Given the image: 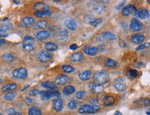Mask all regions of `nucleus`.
<instances>
[{
	"instance_id": "f257e3e1",
	"label": "nucleus",
	"mask_w": 150,
	"mask_h": 115,
	"mask_svg": "<svg viewBox=\"0 0 150 115\" xmlns=\"http://www.w3.org/2000/svg\"><path fill=\"white\" fill-rule=\"evenodd\" d=\"M35 39L31 36H26L22 42V47L26 52H31L35 48Z\"/></svg>"
},
{
	"instance_id": "f03ea898",
	"label": "nucleus",
	"mask_w": 150,
	"mask_h": 115,
	"mask_svg": "<svg viewBox=\"0 0 150 115\" xmlns=\"http://www.w3.org/2000/svg\"><path fill=\"white\" fill-rule=\"evenodd\" d=\"M93 79H94L95 81H96L98 84H105L109 81V77L106 72H97L94 74Z\"/></svg>"
},
{
	"instance_id": "7ed1b4c3",
	"label": "nucleus",
	"mask_w": 150,
	"mask_h": 115,
	"mask_svg": "<svg viewBox=\"0 0 150 115\" xmlns=\"http://www.w3.org/2000/svg\"><path fill=\"white\" fill-rule=\"evenodd\" d=\"M100 110V106L91 105H82L79 108V112L80 114H92L96 113Z\"/></svg>"
},
{
	"instance_id": "20e7f679",
	"label": "nucleus",
	"mask_w": 150,
	"mask_h": 115,
	"mask_svg": "<svg viewBox=\"0 0 150 115\" xmlns=\"http://www.w3.org/2000/svg\"><path fill=\"white\" fill-rule=\"evenodd\" d=\"M40 94L42 95V99L43 100H47L51 97H58L60 96V93L58 90H48V91L40 92Z\"/></svg>"
},
{
	"instance_id": "39448f33",
	"label": "nucleus",
	"mask_w": 150,
	"mask_h": 115,
	"mask_svg": "<svg viewBox=\"0 0 150 115\" xmlns=\"http://www.w3.org/2000/svg\"><path fill=\"white\" fill-rule=\"evenodd\" d=\"M12 75L16 79H24L28 77V72L25 68H19L14 70Z\"/></svg>"
},
{
	"instance_id": "423d86ee",
	"label": "nucleus",
	"mask_w": 150,
	"mask_h": 115,
	"mask_svg": "<svg viewBox=\"0 0 150 115\" xmlns=\"http://www.w3.org/2000/svg\"><path fill=\"white\" fill-rule=\"evenodd\" d=\"M143 28L142 24L138 19L136 18L132 19L131 24H130V29L134 32H139L141 31Z\"/></svg>"
},
{
	"instance_id": "0eeeda50",
	"label": "nucleus",
	"mask_w": 150,
	"mask_h": 115,
	"mask_svg": "<svg viewBox=\"0 0 150 115\" xmlns=\"http://www.w3.org/2000/svg\"><path fill=\"white\" fill-rule=\"evenodd\" d=\"M137 12V9L134 5L129 4L123 8L122 10V14L124 16H129L132 15H135Z\"/></svg>"
},
{
	"instance_id": "6e6552de",
	"label": "nucleus",
	"mask_w": 150,
	"mask_h": 115,
	"mask_svg": "<svg viewBox=\"0 0 150 115\" xmlns=\"http://www.w3.org/2000/svg\"><path fill=\"white\" fill-rule=\"evenodd\" d=\"M89 88L91 92H92L94 94H99L104 90L103 86L101 84H98V83L97 84H96V83H90L89 85Z\"/></svg>"
},
{
	"instance_id": "1a4fd4ad",
	"label": "nucleus",
	"mask_w": 150,
	"mask_h": 115,
	"mask_svg": "<svg viewBox=\"0 0 150 115\" xmlns=\"http://www.w3.org/2000/svg\"><path fill=\"white\" fill-rule=\"evenodd\" d=\"M52 57V54L47 50H41L39 53V59L42 62H47Z\"/></svg>"
},
{
	"instance_id": "9d476101",
	"label": "nucleus",
	"mask_w": 150,
	"mask_h": 115,
	"mask_svg": "<svg viewBox=\"0 0 150 115\" xmlns=\"http://www.w3.org/2000/svg\"><path fill=\"white\" fill-rule=\"evenodd\" d=\"M135 16L137 18L141 19H146L149 17V11L146 8H142V9L137 10L136 13L135 14Z\"/></svg>"
},
{
	"instance_id": "9b49d317",
	"label": "nucleus",
	"mask_w": 150,
	"mask_h": 115,
	"mask_svg": "<svg viewBox=\"0 0 150 115\" xmlns=\"http://www.w3.org/2000/svg\"><path fill=\"white\" fill-rule=\"evenodd\" d=\"M53 108L56 112H61L63 109V102L60 99L58 98L53 100Z\"/></svg>"
},
{
	"instance_id": "f8f14e48",
	"label": "nucleus",
	"mask_w": 150,
	"mask_h": 115,
	"mask_svg": "<svg viewBox=\"0 0 150 115\" xmlns=\"http://www.w3.org/2000/svg\"><path fill=\"white\" fill-rule=\"evenodd\" d=\"M50 36H51V33L47 31H41L38 32L36 35L37 39L40 41H43L47 39L50 37Z\"/></svg>"
},
{
	"instance_id": "ddd939ff",
	"label": "nucleus",
	"mask_w": 150,
	"mask_h": 115,
	"mask_svg": "<svg viewBox=\"0 0 150 115\" xmlns=\"http://www.w3.org/2000/svg\"><path fill=\"white\" fill-rule=\"evenodd\" d=\"M84 59V54L82 52H75L73 53L71 56V61L73 63L81 62Z\"/></svg>"
},
{
	"instance_id": "4468645a",
	"label": "nucleus",
	"mask_w": 150,
	"mask_h": 115,
	"mask_svg": "<svg viewBox=\"0 0 150 115\" xmlns=\"http://www.w3.org/2000/svg\"><path fill=\"white\" fill-rule=\"evenodd\" d=\"M35 19L33 17H26L24 18H23L22 22H21V25H22L23 27L26 28V27H29V26H32L34 24Z\"/></svg>"
},
{
	"instance_id": "2eb2a0df",
	"label": "nucleus",
	"mask_w": 150,
	"mask_h": 115,
	"mask_svg": "<svg viewBox=\"0 0 150 115\" xmlns=\"http://www.w3.org/2000/svg\"><path fill=\"white\" fill-rule=\"evenodd\" d=\"M83 51L86 53V54L89 56H95L98 53V48L96 47H91V46H85L83 48Z\"/></svg>"
},
{
	"instance_id": "dca6fc26",
	"label": "nucleus",
	"mask_w": 150,
	"mask_h": 115,
	"mask_svg": "<svg viewBox=\"0 0 150 115\" xmlns=\"http://www.w3.org/2000/svg\"><path fill=\"white\" fill-rule=\"evenodd\" d=\"M68 81V77L66 75H58L55 79V84L58 86H62V85H64Z\"/></svg>"
},
{
	"instance_id": "f3484780",
	"label": "nucleus",
	"mask_w": 150,
	"mask_h": 115,
	"mask_svg": "<svg viewBox=\"0 0 150 115\" xmlns=\"http://www.w3.org/2000/svg\"><path fill=\"white\" fill-rule=\"evenodd\" d=\"M33 9L35 10V12L40 11V10H49V5L44 2H38L33 6Z\"/></svg>"
},
{
	"instance_id": "a211bd4d",
	"label": "nucleus",
	"mask_w": 150,
	"mask_h": 115,
	"mask_svg": "<svg viewBox=\"0 0 150 115\" xmlns=\"http://www.w3.org/2000/svg\"><path fill=\"white\" fill-rule=\"evenodd\" d=\"M64 26L71 31H75L77 28V24L73 19H67L64 23Z\"/></svg>"
},
{
	"instance_id": "6ab92c4d",
	"label": "nucleus",
	"mask_w": 150,
	"mask_h": 115,
	"mask_svg": "<svg viewBox=\"0 0 150 115\" xmlns=\"http://www.w3.org/2000/svg\"><path fill=\"white\" fill-rule=\"evenodd\" d=\"M145 40V37L144 35L141 34H136L134 35L133 36L131 37V41L133 43L139 44H142Z\"/></svg>"
},
{
	"instance_id": "aec40b11",
	"label": "nucleus",
	"mask_w": 150,
	"mask_h": 115,
	"mask_svg": "<svg viewBox=\"0 0 150 115\" xmlns=\"http://www.w3.org/2000/svg\"><path fill=\"white\" fill-rule=\"evenodd\" d=\"M102 37L105 40L114 41L117 39V36L111 32H105L102 34Z\"/></svg>"
},
{
	"instance_id": "412c9836",
	"label": "nucleus",
	"mask_w": 150,
	"mask_h": 115,
	"mask_svg": "<svg viewBox=\"0 0 150 115\" xmlns=\"http://www.w3.org/2000/svg\"><path fill=\"white\" fill-rule=\"evenodd\" d=\"M49 26V23L47 21H39L33 24V27L36 29H45Z\"/></svg>"
},
{
	"instance_id": "4be33fe9",
	"label": "nucleus",
	"mask_w": 150,
	"mask_h": 115,
	"mask_svg": "<svg viewBox=\"0 0 150 115\" xmlns=\"http://www.w3.org/2000/svg\"><path fill=\"white\" fill-rule=\"evenodd\" d=\"M51 10H40V11H36L35 12V15L38 17H42V18H46V17H50L51 15Z\"/></svg>"
},
{
	"instance_id": "5701e85b",
	"label": "nucleus",
	"mask_w": 150,
	"mask_h": 115,
	"mask_svg": "<svg viewBox=\"0 0 150 115\" xmlns=\"http://www.w3.org/2000/svg\"><path fill=\"white\" fill-rule=\"evenodd\" d=\"M45 49L49 52H53L58 49V45L53 42H47L45 44Z\"/></svg>"
},
{
	"instance_id": "b1692460",
	"label": "nucleus",
	"mask_w": 150,
	"mask_h": 115,
	"mask_svg": "<svg viewBox=\"0 0 150 115\" xmlns=\"http://www.w3.org/2000/svg\"><path fill=\"white\" fill-rule=\"evenodd\" d=\"M114 103H115V99L112 96L106 97L103 99V105L105 107H109V106L114 105Z\"/></svg>"
},
{
	"instance_id": "393cba45",
	"label": "nucleus",
	"mask_w": 150,
	"mask_h": 115,
	"mask_svg": "<svg viewBox=\"0 0 150 115\" xmlns=\"http://www.w3.org/2000/svg\"><path fill=\"white\" fill-rule=\"evenodd\" d=\"M91 71L90 70H86V71H84L79 75V78L81 81H87L89 80L91 77Z\"/></svg>"
},
{
	"instance_id": "a878e982",
	"label": "nucleus",
	"mask_w": 150,
	"mask_h": 115,
	"mask_svg": "<svg viewBox=\"0 0 150 115\" xmlns=\"http://www.w3.org/2000/svg\"><path fill=\"white\" fill-rule=\"evenodd\" d=\"M17 88V84H8L4 86L1 88V91L2 92H6V91H13V90H15Z\"/></svg>"
},
{
	"instance_id": "bb28decb",
	"label": "nucleus",
	"mask_w": 150,
	"mask_h": 115,
	"mask_svg": "<svg viewBox=\"0 0 150 115\" xmlns=\"http://www.w3.org/2000/svg\"><path fill=\"white\" fill-rule=\"evenodd\" d=\"M126 75L131 79H135L138 75V72L136 70H134V69H129L126 71Z\"/></svg>"
},
{
	"instance_id": "cd10ccee",
	"label": "nucleus",
	"mask_w": 150,
	"mask_h": 115,
	"mask_svg": "<svg viewBox=\"0 0 150 115\" xmlns=\"http://www.w3.org/2000/svg\"><path fill=\"white\" fill-rule=\"evenodd\" d=\"M106 10V7L103 5H98V6H95L94 8H93V11L95 12L96 14H98V15H102L105 12Z\"/></svg>"
},
{
	"instance_id": "c85d7f7f",
	"label": "nucleus",
	"mask_w": 150,
	"mask_h": 115,
	"mask_svg": "<svg viewBox=\"0 0 150 115\" xmlns=\"http://www.w3.org/2000/svg\"><path fill=\"white\" fill-rule=\"evenodd\" d=\"M75 91V88L72 86H67L66 87H64V89H63V93H64L65 95H71V94H73Z\"/></svg>"
},
{
	"instance_id": "c756f323",
	"label": "nucleus",
	"mask_w": 150,
	"mask_h": 115,
	"mask_svg": "<svg viewBox=\"0 0 150 115\" xmlns=\"http://www.w3.org/2000/svg\"><path fill=\"white\" fill-rule=\"evenodd\" d=\"M117 61H114L112 59H107L105 61V65L107 67H109V68H114L117 65Z\"/></svg>"
},
{
	"instance_id": "7c9ffc66",
	"label": "nucleus",
	"mask_w": 150,
	"mask_h": 115,
	"mask_svg": "<svg viewBox=\"0 0 150 115\" xmlns=\"http://www.w3.org/2000/svg\"><path fill=\"white\" fill-rule=\"evenodd\" d=\"M42 112L38 108L31 107L29 110V115H42Z\"/></svg>"
},
{
	"instance_id": "2f4dec72",
	"label": "nucleus",
	"mask_w": 150,
	"mask_h": 115,
	"mask_svg": "<svg viewBox=\"0 0 150 115\" xmlns=\"http://www.w3.org/2000/svg\"><path fill=\"white\" fill-rule=\"evenodd\" d=\"M42 86L43 88H47V89H55V88H57L55 84H53V83L49 82V81H45V82L42 83Z\"/></svg>"
},
{
	"instance_id": "473e14b6",
	"label": "nucleus",
	"mask_w": 150,
	"mask_h": 115,
	"mask_svg": "<svg viewBox=\"0 0 150 115\" xmlns=\"http://www.w3.org/2000/svg\"><path fill=\"white\" fill-rule=\"evenodd\" d=\"M2 59L3 61L6 63H10L11 61H13L14 57L12 54H9V53H5L2 55Z\"/></svg>"
},
{
	"instance_id": "72a5a7b5",
	"label": "nucleus",
	"mask_w": 150,
	"mask_h": 115,
	"mask_svg": "<svg viewBox=\"0 0 150 115\" xmlns=\"http://www.w3.org/2000/svg\"><path fill=\"white\" fill-rule=\"evenodd\" d=\"M114 88H116V90L118 92H123L125 90V84L123 83H116V84H114Z\"/></svg>"
},
{
	"instance_id": "f704fd0d",
	"label": "nucleus",
	"mask_w": 150,
	"mask_h": 115,
	"mask_svg": "<svg viewBox=\"0 0 150 115\" xmlns=\"http://www.w3.org/2000/svg\"><path fill=\"white\" fill-rule=\"evenodd\" d=\"M102 22V19L101 18H95L94 19H93L91 22H90V25H91L93 27H96L98 26L99 24H100Z\"/></svg>"
},
{
	"instance_id": "c9c22d12",
	"label": "nucleus",
	"mask_w": 150,
	"mask_h": 115,
	"mask_svg": "<svg viewBox=\"0 0 150 115\" xmlns=\"http://www.w3.org/2000/svg\"><path fill=\"white\" fill-rule=\"evenodd\" d=\"M62 70L64 72H66V73H71L73 71H74V68L73 66H71V65H65L62 66Z\"/></svg>"
},
{
	"instance_id": "e433bc0d",
	"label": "nucleus",
	"mask_w": 150,
	"mask_h": 115,
	"mask_svg": "<svg viewBox=\"0 0 150 115\" xmlns=\"http://www.w3.org/2000/svg\"><path fill=\"white\" fill-rule=\"evenodd\" d=\"M58 35H59L60 36L63 37H67L69 36L70 33H69V32L67 31V30L62 29V30H61L59 33H58Z\"/></svg>"
},
{
	"instance_id": "4c0bfd02",
	"label": "nucleus",
	"mask_w": 150,
	"mask_h": 115,
	"mask_svg": "<svg viewBox=\"0 0 150 115\" xmlns=\"http://www.w3.org/2000/svg\"><path fill=\"white\" fill-rule=\"evenodd\" d=\"M149 46H150V43L147 42V43H145L143 44H142V45L138 46L136 48V50L139 51V50H144V49L147 48H149Z\"/></svg>"
},
{
	"instance_id": "58836bf2",
	"label": "nucleus",
	"mask_w": 150,
	"mask_h": 115,
	"mask_svg": "<svg viewBox=\"0 0 150 115\" xmlns=\"http://www.w3.org/2000/svg\"><path fill=\"white\" fill-rule=\"evenodd\" d=\"M15 94L13 93H8L4 96V99L7 101H11L15 99Z\"/></svg>"
},
{
	"instance_id": "ea45409f",
	"label": "nucleus",
	"mask_w": 150,
	"mask_h": 115,
	"mask_svg": "<svg viewBox=\"0 0 150 115\" xmlns=\"http://www.w3.org/2000/svg\"><path fill=\"white\" fill-rule=\"evenodd\" d=\"M77 103L76 101H72L68 103V107L70 110H75L77 108Z\"/></svg>"
},
{
	"instance_id": "a19ab883",
	"label": "nucleus",
	"mask_w": 150,
	"mask_h": 115,
	"mask_svg": "<svg viewBox=\"0 0 150 115\" xmlns=\"http://www.w3.org/2000/svg\"><path fill=\"white\" fill-rule=\"evenodd\" d=\"M86 93L83 90H80V91H78L77 93H76V98L77 99H82V98H83L84 95H85Z\"/></svg>"
},
{
	"instance_id": "79ce46f5",
	"label": "nucleus",
	"mask_w": 150,
	"mask_h": 115,
	"mask_svg": "<svg viewBox=\"0 0 150 115\" xmlns=\"http://www.w3.org/2000/svg\"><path fill=\"white\" fill-rule=\"evenodd\" d=\"M38 94H40V91H39V90L38 89L31 90V91L29 92V95H31V96H35V95H38Z\"/></svg>"
},
{
	"instance_id": "37998d69",
	"label": "nucleus",
	"mask_w": 150,
	"mask_h": 115,
	"mask_svg": "<svg viewBox=\"0 0 150 115\" xmlns=\"http://www.w3.org/2000/svg\"><path fill=\"white\" fill-rule=\"evenodd\" d=\"M141 104L144 105L145 106H149L150 105V99H145L142 100Z\"/></svg>"
},
{
	"instance_id": "c03bdc74",
	"label": "nucleus",
	"mask_w": 150,
	"mask_h": 115,
	"mask_svg": "<svg viewBox=\"0 0 150 115\" xmlns=\"http://www.w3.org/2000/svg\"><path fill=\"white\" fill-rule=\"evenodd\" d=\"M94 17H93V15H87L86 17V22L87 23H89V24H90V22H91V21L93 20V19H94Z\"/></svg>"
},
{
	"instance_id": "a18cd8bd",
	"label": "nucleus",
	"mask_w": 150,
	"mask_h": 115,
	"mask_svg": "<svg viewBox=\"0 0 150 115\" xmlns=\"http://www.w3.org/2000/svg\"><path fill=\"white\" fill-rule=\"evenodd\" d=\"M125 1H122L121 3H120L119 4H118V6L116 7V9L117 10H120V9H121V8H123V6H124V5H125Z\"/></svg>"
},
{
	"instance_id": "49530a36",
	"label": "nucleus",
	"mask_w": 150,
	"mask_h": 115,
	"mask_svg": "<svg viewBox=\"0 0 150 115\" xmlns=\"http://www.w3.org/2000/svg\"><path fill=\"white\" fill-rule=\"evenodd\" d=\"M25 102L26 103L29 104V105H31V104H33V103H34V101H33V100L32 99L29 98V97L25 99Z\"/></svg>"
},
{
	"instance_id": "de8ad7c7",
	"label": "nucleus",
	"mask_w": 150,
	"mask_h": 115,
	"mask_svg": "<svg viewBox=\"0 0 150 115\" xmlns=\"http://www.w3.org/2000/svg\"><path fill=\"white\" fill-rule=\"evenodd\" d=\"M15 112H15V110L13 108H10L7 110V113H8V115H13V114H15Z\"/></svg>"
},
{
	"instance_id": "09e8293b",
	"label": "nucleus",
	"mask_w": 150,
	"mask_h": 115,
	"mask_svg": "<svg viewBox=\"0 0 150 115\" xmlns=\"http://www.w3.org/2000/svg\"><path fill=\"white\" fill-rule=\"evenodd\" d=\"M0 35H1V37H5L8 36V33H7L6 31H0Z\"/></svg>"
},
{
	"instance_id": "8fccbe9b",
	"label": "nucleus",
	"mask_w": 150,
	"mask_h": 115,
	"mask_svg": "<svg viewBox=\"0 0 150 115\" xmlns=\"http://www.w3.org/2000/svg\"><path fill=\"white\" fill-rule=\"evenodd\" d=\"M10 26L8 25H4V26H2L1 27V31H8V30L10 29Z\"/></svg>"
},
{
	"instance_id": "3c124183",
	"label": "nucleus",
	"mask_w": 150,
	"mask_h": 115,
	"mask_svg": "<svg viewBox=\"0 0 150 115\" xmlns=\"http://www.w3.org/2000/svg\"><path fill=\"white\" fill-rule=\"evenodd\" d=\"M70 49L72 50H75L76 49H77V46L76 44H72L70 46Z\"/></svg>"
},
{
	"instance_id": "603ef678",
	"label": "nucleus",
	"mask_w": 150,
	"mask_h": 115,
	"mask_svg": "<svg viewBox=\"0 0 150 115\" xmlns=\"http://www.w3.org/2000/svg\"><path fill=\"white\" fill-rule=\"evenodd\" d=\"M91 103L93 104V105H97V101L95 99H91Z\"/></svg>"
},
{
	"instance_id": "864d4df0",
	"label": "nucleus",
	"mask_w": 150,
	"mask_h": 115,
	"mask_svg": "<svg viewBox=\"0 0 150 115\" xmlns=\"http://www.w3.org/2000/svg\"><path fill=\"white\" fill-rule=\"evenodd\" d=\"M125 81V79H123V78H118V79L116 80V82H118V83H122L123 81Z\"/></svg>"
},
{
	"instance_id": "5fc2aeb1",
	"label": "nucleus",
	"mask_w": 150,
	"mask_h": 115,
	"mask_svg": "<svg viewBox=\"0 0 150 115\" xmlns=\"http://www.w3.org/2000/svg\"><path fill=\"white\" fill-rule=\"evenodd\" d=\"M120 46H121V47H123V48L125 47L126 46V44H125L123 41H121V42H120Z\"/></svg>"
},
{
	"instance_id": "6e6d98bb",
	"label": "nucleus",
	"mask_w": 150,
	"mask_h": 115,
	"mask_svg": "<svg viewBox=\"0 0 150 115\" xmlns=\"http://www.w3.org/2000/svg\"><path fill=\"white\" fill-rule=\"evenodd\" d=\"M5 44V40H3L1 39V40H0V45L1 46H3V44Z\"/></svg>"
},
{
	"instance_id": "4d7b16f0",
	"label": "nucleus",
	"mask_w": 150,
	"mask_h": 115,
	"mask_svg": "<svg viewBox=\"0 0 150 115\" xmlns=\"http://www.w3.org/2000/svg\"><path fill=\"white\" fill-rule=\"evenodd\" d=\"M98 2L100 3H108L109 2V1H97Z\"/></svg>"
},
{
	"instance_id": "13d9d810",
	"label": "nucleus",
	"mask_w": 150,
	"mask_h": 115,
	"mask_svg": "<svg viewBox=\"0 0 150 115\" xmlns=\"http://www.w3.org/2000/svg\"><path fill=\"white\" fill-rule=\"evenodd\" d=\"M29 88V86H25V87H24V88H23V89L21 90V91L22 92H23V91H24V90H26V89H27V88Z\"/></svg>"
},
{
	"instance_id": "bf43d9fd",
	"label": "nucleus",
	"mask_w": 150,
	"mask_h": 115,
	"mask_svg": "<svg viewBox=\"0 0 150 115\" xmlns=\"http://www.w3.org/2000/svg\"><path fill=\"white\" fill-rule=\"evenodd\" d=\"M114 115H122L121 113L119 112V111H116L115 114H114Z\"/></svg>"
},
{
	"instance_id": "052dcab7",
	"label": "nucleus",
	"mask_w": 150,
	"mask_h": 115,
	"mask_svg": "<svg viewBox=\"0 0 150 115\" xmlns=\"http://www.w3.org/2000/svg\"><path fill=\"white\" fill-rule=\"evenodd\" d=\"M14 3H20V1H17V0H14Z\"/></svg>"
},
{
	"instance_id": "680f3d73",
	"label": "nucleus",
	"mask_w": 150,
	"mask_h": 115,
	"mask_svg": "<svg viewBox=\"0 0 150 115\" xmlns=\"http://www.w3.org/2000/svg\"><path fill=\"white\" fill-rule=\"evenodd\" d=\"M13 115H22V114L19 112H15V114H13Z\"/></svg>"
},
{
	"instance_id": "e2e57ef3",
	"label": "nucleus",
	"mask_w": 150,
	"mask_h": 115,
	"mask_svg": "<svg viewBox=\"0 0 150 115\" xmlns=\"http://www.w3.org/2000/svg\"><path fill=\"white\" fill-rule=\"evenodd\" d=\"M146 114H147V115H150V111H149V112H146Z\"/></svg>"
},
{
	"instance_id": "0e129e2a",
	"label": "nucleus",
	"mask_w": 150,
	"mask_h": 115,
	"mask_svg": "<svg viewBox=\"0 0 150 115\" xmlns=\"http://www.w3.org/2000/svg\"><path fill=\"white\" fill-rule=\"evenodd\" d=\"M147 3H149V4L150 5V0H148V1H147Z\"/></svg>"
}]
</instances>
